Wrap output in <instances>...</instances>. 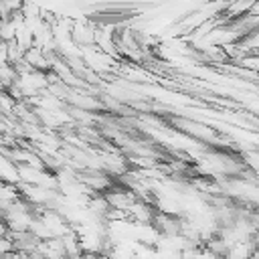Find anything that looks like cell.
<instances>
[{"label": "cell", "mask_w": 259, "mask_h": 259, "mask_svg": "<svg viewBox=\"0 0 259 259\" xmlns=\"http://www.w3.org/2000/svg\"><path fill=\"white\" fill-rule=\"evenodd\" d=\"M103 196L107 198L109 206L111 208H117V210H130V206L138 200L136 192L132 188H127L125 184H111L103 192Z\"/></svg>", "instance_id": "1"}, {"label": "cell", "mask_w": 259, "mask_h": 259, "mask_svg": "<svg viewBox=\"0 0 259 259\" xmlns=\"http://www.w3.org/2000/svg\"><path fill=\"white\" fill-rule=\"evenodd\" d=\"M255 251H257L255 239H251V241H239V243H233L227 249L225 259H253Z\"/></svg>", "instance_id": "2"}, {"label": "cell", "mask_w": 259, "mask_h": 259, "mask_svg": "<svg viewBox=\"0 0 259 259\" xmlns=\"http://www.w3.org/2000/svg\"><path fill=\"white\" fill-rule=\"evenodd\" d=\"M87 210H89L93 217H97V219H105L107 212L111 210V206H109V202H107V198H105L103 194H93V196L87 200Z\"/></svg>", "instance_id": "3"}, {"label": "cell", "mask_w": 259, "mask_h": 259, "mask_svg": "<svg viewBox=\"0 0 259 259\" xmlns=\"http://www.w3.org/2000/svg\"><path fill=\"white\" fill-rule=\"evenodd\" d=\"M16 22L12 18H0V38L2 42H10L16 38Z\"/></svg>", "instance_id": "4"}, {"label": "cell", "mask_w": 259, "mask_h": 259, "mask_svg": "<svg viewBox=\"0 0 259 259\" xmlns=\"http://www.w3.org/2000/svg\"><path fill=\"white\" fill-rule=\"evenodd\" d=\"M14 251V243L8 237H0V257H6Z\"/></svg>", "instance_id": "5"}, {"label": "cell", "mask_w": 259, "mask_h": 259, "mask_svg": "<svg viewBox=\"0 0 259 259\" xmlns=\"http://www.w3.org/2000/svg\"><path fill=\"white\" fill-rule=\"evenodd\" d=\"M8 235V227H6V221L0 219V237H6Z\"/></svg>", "instance_id": "6"}, {"label": "cell", "mask_w": 259, "mask_h": 259, "mask_svg": "<svg viewBox=\"0 0 259 259\" xmlns=\"http://www.w3.org/2000/svg\"><path fill=\"white\" fill-rule=\"evenodd\" d=\"M71 259H83V255H79V257H71Z\"/></svg>", "instance_id": "7"}]
</instances>
